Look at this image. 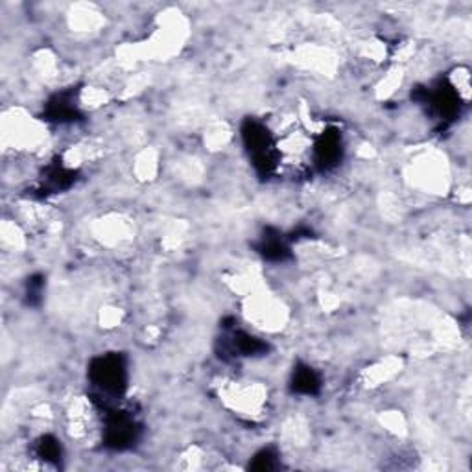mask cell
<instances>
[{
  "mask_svg": "<svg viewBox=\"0 0 472 472\" xmlns=\"http://www.w3.org/2000/svg\"><path fill=\"white\" fill-rule=\"evenodd\" d=\"M92 384L107 395H120L126 389V362L120 354H105L96 358L89 369Z\"/></svg>",
  "mask_w": 472,
  "mask_h": 472,
  "instance_id": "obj_1",
  "label": "cell"
},
{
  "mask_svg": "<svg viewBox=\"0 0 472 472\" xmlns=\"http://www.w3.org/2000/svg\"><path fill=\"white\" fill-rule=\"evenodd\" d=\"M319 376L314 373V369L308 365H301L294 371V378H292V389L301 395H316L319 391Z\"/></svg>",
  "mask_w": 472,
  "mask_h": 472,
  "instance_id": "obj_2",
  "label": "cell"
},
{
  "mask_svg": "<svg viewBox=\"0 0 472 472\" xmlns=\"http://www.w3.org/2000/svg\"><path fill=\"white\" fill-rule=\"evenodd\" d=\"M233 349L236 352H240L242 356H255V354L268 351V345H266L264 341H260L259 338H255V336L246 334V332H238V334H235Z\"/></svg>",
  "mask_w": 472,
  "mask_h": 472,
  "instance_id": "obj_3",
  "label": "cell"
},
{
  "mask_svg": "<svg viewBox=\"0 0 472 472\" xmlns=\"http://www.w3.org/2000/svg\"><path fill=\"white\" fill-rule=\"evenodd\" d=\"M37 455L41 460L48 461V463H58L61 460V444L52 436H45L37 443Z\"/></svg>",
  "mask_w": 472,
  "mask_h": 472,
  "instance_id": "obj_4",
  "label": "cell"
},
{
  "mask_svg": "<svg viewBox=\"0 0 472 472\" xmlns=\"http://www.w3.org/2000/svg\"><path fill=\"white\" fill-rule=\"evenodd\" d=\"M251 466H253L255 471H273V469L279 466V455L271 449L260 450L259 454L253 458Z\"/></svg>",
  "mask_w": 472,
  "mask_h": 472,
  "instance_id": "obj_5",
  "label": "cell"
}]
</instances>
